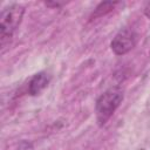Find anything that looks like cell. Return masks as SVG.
I'll return each mask as SVG.
<instances>
[{
    "label": "cell",
    "instance_id": "1",
    "mask_svg": "<svg viewBox=\"0 0 150 150\" xmlns=\"http://www.w3.org/2000/svg\"><path fill=\"white\" fill-rule=\"evenodd\" d=\"M123 90L120 87H111L105 90L96 101V121L100 127L104 125L123 101Z\"/></svg>",
    "mask_w": 150,
    "mask_h": 150
},
{
    "label": "cell",
    "instance_id": "2",
    "mask_svg": "<svg viewBox=\"0 0 150 150\" xmlns=\"http://www.w3.org/2000/svg\"><path fill=\"white\" fill-rule=\"evenodd\" d=\"M23 13V6L18 4L9 5L8 7L2 9L0 15V41L2 47L6 45V42L11 40L14 30L21 22Z\"/></svg>",
    "mask_w": 150,
    "mask_h": 150
},
{
    "label": "cell",
    "instance_id": "3",
    "mask_svg": "<svg viewBox=\"0 0 150 150\" xmlns=\"http://www.w3.org/2000/svg\"><path fill=\"white\" fill-rule=\"evenodd\" d=\"M136 42L137 34L130 28H123L112 39L110 48L116 55H124L135 47Z\"/></svg>",
    "mask_w": 150,
    "mask_h": 150
},
{
    "label": "cell",
    "instance_id": "4",
    "mask_svg": "<svg viewBox=\"0 0 150 150\" xmlns=\"http://www.w3.org/2000/svg\"><path fill=\"white\" fill-rule=\"evenodd\" d=\"M49 81H50V77H49V75H48L47 73L40 71V73L35 74V75L32 77L30 82H29L28 93H29L30 95H33V96L39 95V94L48 86Z\"/></svg>",
    "mask_w": 150,
    "mask_h": 150
},
{
    "label": "cell",
    "instance_id": "5",
    "mask_svg": "<svg viewBox=\"0 0 150 150\" xmlns=\"http://www.w3.org/2000/svg\"><path fill=\"white\" fill-rule=\"evenodd\" d=\"M117 2L115 1H103V2H100L98 6L95 8V13L93 14L94 18H97V16H102L104 14H107L108 12H110L114 6L116 5Z\"/></svg>",
    "mask_w": 150,
    "mask_h": 150
},
{
    "label": "cell",
    "instance_id": "6",
    "mask_svg": "<svg viewBox=\"0 0 150 150\" xmlns=\"http://www.w3.org/2000/svg\"><path fill=\"white\" fill-rule=\"evenodd\" d=\"M144 14H145L146 18L150 19V2H148V4L145 5V7H144Z\"/></svg>",
    "mask_w": 150,
    "mask_h": 150
}]
</instances>
